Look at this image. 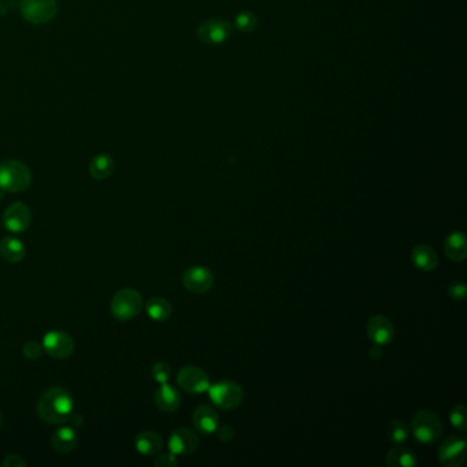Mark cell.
Here are the masks:
<instances>
[{"label":"cell","instance_id":"cell-5","mask_svg":"<svg viewBox=\"0 0 467 467\" xmlns=\"http://www.w3.org/2000/svg\"><path fill=\"white\" fill-rule=\"evenodd\" d=\"M207 392L212 403L222 410H233L239 407L244 397L243 388L237 382L228 380L210 385Z\"/></svg>","mask_w":467,"mask_h":467},{"label":"cell","instance_id":"cell-28","mask_svg":"<svg viewBox=\"0 0 467 467\" xmlns=\"http://www.w3.org/2000/svg\"><path fill=\"white\" fill-rule=\"evenodd\" d=\"M151 373H152L154 380L158 383H166L171 377V367H170L169 363H166V362H157L152 366Z\"/></svg>","mask_w":467,"mask_h":467},{"label":"cell","instance_id":"cell-22","mask_svg":"<svg viewBox=\"0 0 467 467\" xmlns=\"http://www.w3.org/2000/svg\"><path fill=\"white\" fill-rule=\"evenodd\" d=\"M385 464L389 467H414L418 462L410 450L397 444V447H393L386 452Z\"/></svg>","mask_w":467,"mask_h":467},{"label":"cell","instance_id":"cell-18","mask_svg":"<svg viewBox=\"0 0 467 467\" xmlns=\"http://www.w3.org/2000/svg\"><path fill=\"white\" fill-rule=\"evenodd\" d=\"M134 447L138 454L144 457H154L162 450L164 441H162V437L157 432L145 430L136 436Z\"/></svg>","mask_w":467,"mask_h":467},{"label":"cell","instance_id":"cell-26","mask_svg":"<svg viewBox=\"0 0 467 467\" xmlns=\"http://www.w3.org/2000/svg\"><path fill=\"white\" fill-rule=\"evenodd\" d=\"M450 422L457 430L465 432L467 429L466 406H464V404L455 406L450 413Z\"/></svg>","mask_w":467,"mask_h":467},{"label":"cell","instance_id":"cell-24","mask_svg":"<svg viewBox=\"0 0 467 467\" xmlns=\"http://www.w3.org/2000/svg\"><path fill=\"white\" fill-rule=\"evenodd\" d=\"M145 311L151 319L157 322H165L171 315V306L169 301L164 297H151L145 303Z\"/></svg>","mask_w":467,"mask_h":467},{"label":"cell","instance_id":"cell-7","mask_svg":"<svg viewBox=\"0 0 467 467\" xmlns=\"http://www.w3.org/2000/svg\"><path fill=\"white\" fill-rule=\"evenodd\" d=\"M42 351L54 359H68L74 352V341L62 331H49L42 338Z\"/></svg>","mask_w":467,"mask_h":467},{"label":"cell","instance_id":"cell-23","mask_svg":"<svg viewBox=\"0 0 467 467\" xmlns=\"http://www.w3.org/2000/svg\"><path fill=\"white\" fill-rule=\"evenodd\" d=\"M114 168L116 164L111 155L99 154L89 164V174L95 180H106L113 174Z\"/></svg>","mask_w":467,"mask_h":467},{"label":"cell","instance_id":"cell-3","mask_svg":"<svg viewBox=\"0 0 467 467\" xmlns=\"http://www.w3.org/2000/svg\"><path fill=\"white\" fill-rule=\"evenodd\" d=\"M411 427L414 437L422 444L436 443L443 434L441 420L430 410L417 411L413 417Z\"/></svg>","mask_w":467,"mask_h":467},{"label":"cell","instance_id":"cell-29","mask_svg":"<svg viewBox=\"0 0 467 467\" xmlns=\"http://www.w3.org/2000/svg\"><path fill=\"white\" fill-rule=\"evenodd\" d=\"M22 354L28 361H38L42 354V345L38 341H28L22 347Z\"/></svg>","mask_w":467,"mask_h":467},{"label":"cell","instance_id":"cell-19","mask_svg":"<svg viewBox=\"0 0 467 467\" xmlns=\"http://www.w3.org/2000/svg\"><path fill=\"white\" fill-rule=\"evenodd\" d=\"M444 253L452 262H464L467 256L466 236L464 232H452L444 242Z\"/></svg>","mask_w":467,"mask_h":467},{"label":"cell","instance_id":"cell-25","mask_svg":"<svg viewBox=\"0 0 467 467\" xmlns=\"http://www.w3.org/2000/svg\"><path fill=\"white\" fill-rule=\"evenodd\" d=\"M409 425L402 420H395L388 426V438L396 445L403 444L409 438Z\"/></svg>","mask_w":467,"mask_h":467},{"label":"cell","instance_id":"cell-9","mask_svg":"<svg viewBox=\"0 0 467 467\" xmlns=\"http://www.w3.org/2000/svg\"><path fill=\"white\" fill-rule=\"evenodd\" d=\"M182 285L185 290L195 295L207 294L214 285L212 273L203 266H192L182 274Z\"/></svg>","mask_w":467,"mask_h":467},{"label":"cell","instance_id":"cell-6","mask_svg":"<svg viewBox=\"0 0 467 467\" xmlns=\"http://www.w3.org/2000/svg\"><path fill=\"white\" fill-rule=\"evenodd\" d=\"M19 10L28 22L42 25L55 18L58 13V0H22Z\"/></svg>","mask_w":467,"mask_h":467},{"label":"cell","instance_id":"cell-36","mask_svg":"<svg viewBox=\"0 0 467 467\" xmlns=\"http://www.w3.org/2000/svg\"><path fill=\"white\" fill-rule=\"evenodd\" d=\"M0 6H1V0H0Z\"/></svg>","mask_w":467,"mask_h":467},{"label":"cell","instance_id":"cell-12","mask_svg":"<svg viewBox=\"0 0 467 467\" xmlns=\"http://www.w3.org/2000/svg\"><path fill=\"white\" fill-rule=\"evenodd\" d=\"M232 33V28L228 21L209 19L199 25L198 38L207 45H216L225 42Z\"/></svg>","mask_w":467,"mask_h":467},{"label":"cell","instance_id":"cell-31","mask_svg":"<svg viewBox=\"0 0 467 467\" xmlns=\"http://www.w3.org/2000/svg\"><path fill=\"white\" fill-rule=\"evenodd\" d=\"M177 464H178L177 455H174L173 452L162 454L157 457V459L154 461V465L157 467H174L177 466Z\"/></svg>","mask_w":467,"mask_h":467},{"label":"cell","instance_id":"cell-35","mask_svg":"<svg viewBox=\"0 0 467 467\" xmlns=\"http://www.w3.org/2000/svg\"><path fill=\"white\" fill-rule=\"evenodd\" d=\"M1 425H3V417H1V413H0V429H1Z\"/></svg>","mask_w":467,"mask_h":467},{"label":"cell","instance_id":"cell-11","mask_svg":"<svg viewBox=\"0 0 467 467\" xmlns=\"http://www.w3.org/2000/svg\"><path fill=\"white\" fill-rule=\"evenodd\" d=\"M31 222H32V212L22 202L10 205L3 214V225L6 226L7 230L13 233L25 232L29 228Z\"/></svg>","mask_w":467,"mask_h":467},{"label":"cell","instance_id":"cell-16","mask_svg":"<svg viewBox=\"0 0 467 467\" xmlns=\"http://www.w3.org/2000/svg\"><path fill=\"white\" fill-rule=\"evenodd\" d=\"M154 400H155L157 407L161 411L173 413L181 404V395L174 386H171L166 382V383H161V386L155 390Z\"/></svg>","mask_w":467,"mask_h":467},{"label":"cell","instance_id":"cell-32","mask_svg":"<svg viewBox=\"0 0 467 467\" xmlns=\"http://www.w3.org/2000/svg\"><path fill=\"white\" fill-rule=\"evenodd\" d=\"M216 436L223 443H229L230 440H233L235 437V429L230 426V425H222V426H218L216 427Z\"/></svg>","mask_w":467,"mask_h":467},{"label":"cell","instance_id":"cell-20","mask_svg":"<svg viewBox=\"0 0 467 467\" xmlns=\"http://www.w3.org/2000/svg\"><path fill=\"white\" fill-rule=\"evenodd\" d=\"M0 255L8 263H19L26 255L25 244L19 239L6 236L0 240Z\"/></svg>","mask_w":467,"mask_h":467},{"label":"cell","instance_id":"cell-13","mask_svg":"<svg viewBox=\"0 0 467 467\" xmlns=\"http://www.w3.org/2000/svg\"><path fill=\"white\" fill-rule=\"evenodd\" d=\"M198 434L189 427H178L169 437V451L174 455H188L199 447Z\"/></svg>","mask_w":467,"mask_h":467},{"label":"cell","instance_id":"cell-1","mask_svg":"<svg viewBox=\"0 0 467 467\" xmlns=\"http://www.w3.org/2000/svg\"><path fill=\"white\" fill-rule=\"evenodd\" d=\"M73 411L74 400L70 392L62 386L49 388L38 402V414L47 424H63L69 421Z\"/></svg>","mask_w":467,"mask_h":467},{"label":"cell","instance_id":"cell-14","mask_svg":"<svg viewBox=\"0 0 467 467\" xmlns=\"http://www.w3.org/2000/svg\"><path fill=\"white\" fill-rule=\"evenodd\" d=\"M366 332H367L370 341L374 345H380V347L389 344L395 336V329H393L392 322L383 315L372 317L367 322Z\"/></svg>","mask_w":467,"mask_h":467},{"label":"cell","instance_id":"cell-2","mask_svg":"<svg viewBox=\"0 0 467 467\" xmlns=\"http://www.w3.org/2000/svg\"><path fill=\"white\" fill-rule=\"evenodd\" d=\"M32 184V173L29 168L17 161L7 159L0 164V189L4 192L18 193L26 191Z\"/></svg>","mask_w":467,"mask_h":467},{"label":"cell","instance_id":"cell-4","mask_svg":"<svg viewBox=\"0 0 467 467\" xmlns=\"http://www.w3.org/2000/svg\"><path fill=\"white\" fill-rule=\"evenodd\" d=\"M144 307V301L141 295L132 288L120 290L110 304V310L114 318L118 321H129L137 317Z\"/></svg>","mask_w":467,"mask_h":467},{"label":"cell","instance_id":"cell-33","mask_svg":"<svg viewBox=\"0 0 467 467\" xmlns=\"http://www.w3.org/2000/svg\"><path fill=\"white\" fill-rule=\"evenodd\" d=\"M1 466L3 467H22L26 466V462L18 457V455H7L4 458V461L1 462Z\"/></svg>","mask_w":467,"mask_h":467},{"label":"cell","instance_id":"cell-10","mask_svg":"<svg viewBox=\"0 0 467 467\" xmlns=\"http://www.w3.org/2000/svg\"><path fill=\"white\" fill-rule=\"evenodd\" d=\"M178 385L188 393L200 395L209 390L210 379L205 370L198 366H185L178 372Z\"/></svg>","mask_w":467,"mask_h":467},{"label":"cell","instance_id":"cell-34","mask_svg":"<svg viewBox=\"0 0 467 467\" xmlns=\"http://www.w3.org/2000/svg\"><path fill=\"white\" fill-rule=\"evenodd\" d=\"M369 355H370V358H372V359H374V361H379V359H381V347H380V345H374L373 348H370V351H369Z\"/></svg>","mask_w":467,"mask_h":467},{"label":"cell","instance_id":"cell-30","mask_svg":"<svg viewBox=\"0 0 467 467\" xmlns=\"http://www.w3.org/2000/svg\"><path fill=\"white\" fill-rule=\"evenodd\" d=\"M466 284L464 281H452L448 287V295L454 300H462L466 296Z\"/></svg>","mask_w":467,"mask_h":467},{"label":"cell","instance_id":"cell-21","mask_svg":"<svg viewBox=\"0 0 467 467\" xmlns=\"http://www.w3.org/2000/svg\"><path fill=\"white\" fill-rule=\"evenodd\" d=\"M411 259L415 267L422 271H432L438 264V256L436 254V251L426 244L417 246L411 253Z\"/></svg>","mask_w":467,"mask_h":467},{"label":"cell","instance_id":"cell-8","mask_svg":"<svg viewBox=\"0 0 467 467\" xmlns=\"http://www.w3.org/2000/svg\"><path fill=\"white\" fill-rule=\"evenodd\" d=\"M438 461L444 467H461L466 462V443L458 436L447 437L438 448Z\"/></svg>","mask_w":467,"mask_h":467},{"label":"cell","instance_id":"cell-17","mask_svg":"<svg viewBox=\"0 0 467 467\" xmlns=\"http://www.w3.org/2000/svg\"><path fill=\"white\" fill-rule=\"evenodd\" d=\"M79 438L72 426H61L51 437L52 448L59 454H69L77 447Z\"/></svg>","mask_w":467,"mask_h":467},{"label":"cell","instance_id":"cell-27","mask_svg":"<svg viewBox=\"0 0 467 467\" xmlns=\"http://www.w3.org/2000/svg\"><path fill=\"white\" fill-rule=\"evenodd\" d=\"M258 18L253 11H243L236 17V26L240 32L250 33L256 28Z\"/></svg>","mask_w":467,"mask_h":467},{"label":"cell","instance_id":"cell-15","mask_svg":"<svg viewBox=\"0 0 467 467\" xmlns=\"http://www.w3.org/2000/svg\"><path fill=\"white\" fill-rule=\"evenodd\" d=\"M192 421H193L196 430L202 434H212V433H215L216 427L219 426L218 425L219 424L218 414L215 413V410L212 407L206 406V404L199 406L193 411Z\"/></svg>","mask_w":467,"mask_h":467}]
</instances>
